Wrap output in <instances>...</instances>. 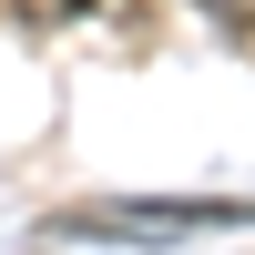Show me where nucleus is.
<instances>
[{"label":"nucleus","instance_id":"nucleus-1","mask_svg":"<svg viewBox=\"0 0 255 255\" xmlns=\"http://www.w3.org/2000/svg\"><path fill=\"white\" fill-rule=\"evenodd\" d=\"M31 10H82V0H31Z\"/></svg>","mask_w":255,"mask_h":255}]
</instances>
